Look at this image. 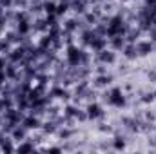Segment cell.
<instances>
[{"mask_svg":"<svg viewBox=\"0 0 156 154\" xmlns=\"http://www.w3.org/2000/svg\"><path fill=\"white\" fill-rule=\"evenodd\" d=\"M100 96H102V100H104L107 105H111V107L123 109V107L127 105V96H125V93L122 91V87H111L109 91H104Z\"/></svg>","mask_w":156,"mask_h":154,"instance_id":"cell-1","label":"cell"},{"mask_svg":"<svg viewBox=\"0 0 156 154\" xmlns=\"http://www.w3.org/2000/svg\"><path fill=\"white\" fill-rule=\"evenodd\" d=\"M82 47H78L75 44H69L66 47V62L69 67H78L82 64Z\"/></svg>","mask_w":156,"mask_h":154,"instance_id":"cell-2","label":"cell"},{"mask_svg":"<svg viewBox=\"0 0 156 154\" xmlns=\"http://www.w3.org/2000/svg\"><path fill=\"white\" fill-rule=\"evenodd\" d=\"M96 62L98 64H105V65H113L115 62H116V53H115V49H104V51H100V53H96Z\"/></svg>","mask_w":156,"mask_h":154,"instance_id":"cell-3","label":"cell"},{"mask_svg":"<svg viewBox=\"0 0 156 154\" xmlns=\"http://www.w3.org/2000/svg\"><path fill=\"white\" fill-rule=\"evenodd\" d=\"M47 93H49L53 98H58V100H66V102L71 98V91H69V89H66V87H64V85H60V83H53V87H51Z\"/></svg>","mask_w":156,"mask_h":154,"instance_id":"cell-4","label":"cell"},{"mask_svg":"<svg viewBox=\"0 0 156 154\" xmlns=\"http://www.w3.org/2000/svg\"><path fill=\"white\" fill-rule=\"evenodd\" d=\"M85 113H87V120H100L104 118V107L96 102H89L85 107Z\"/></svg>","mask_w":156,"mask_h":154,"instance_id":"cell-5","label":"cell"},{"mask_svg":"<svg viewBox=\"0 0 156 154\" xmlns=\"http://www.w3.org/2000/svg\"><path fill=\"white\" fill-rule=\"evenodd\" d=\"M22 125H24L27 131H38L40 127H42V118L29 113V114L24 116V120H22Z\"/></svg>","mask_w":156,"mask_h":154,"instance_id":"cell-6","label":"cell"},{"mask_svg":"<svg viewBox=\"0 0 156 154\" xmlns=\"http://www.w3.org/2000/svg\"><path fill=\"white\" fill-rule=\"evenodd\" d=\"M113 82H115V76H113L111 73H105V75H96L94 82H93V87H96V89H105V87H109Z\"/></svg>","mask_w":156,"mask_h":154,"instance_id":"cell-7","label":"cell"},{"mask_svg":"<svg viewBox=\"0 0 156 154\" xmlns=\"http://www.w3.org/2000/svg\"><path fill=\"white\" fill-rule=\"evenodd\" d=\"M136 49H138V56H149L151 53H154V44L151 40H138Z\"/></svg>","mask_w":156,"mask_h":154,"instance_id":"cell-8","label":"cell"},{"mask_svg":"<svg viewBox=\"0 0 156 154\" xmlns=\"http://www.w3.org/2000/svg\"><path fill=\"white\" fill-rule=\"evenodd\" d=\"M78 33H80V44H82L83 47H89L91 42L96 38V31H94L93 27H83V29L78 31Z\"/></svg>","mask_w":156,"mask_h":154,"instance_id":"cell-9","label":"cell"},{"mask_svg":"<svg viewBox=\"0 0 156 154\" xmlns=\"http://www.w3.org/2000/svg\"><path fill=\"white\" fill-rule=\"evenodd\" d=\"M107 44H109V40L107 37H100V35H96V38L91 42V45H89V49L96 54V53H100V51H104L105 47H107Z\"/></svg>","mask_w":156,"mask_h":154,"instance_id":"cell-10","label":"cell"},{"mask_svg":"<svg viewBox=\"0 0 156 154\" xmlns=\"http://www.w3.org/2000/svg\"><path fill=\"white\" fill-rule=\"evenodd\" d=\"M58 121L56 120H51V118H47L45 121H42V127H40V131L44 132V134H56V131H58Z\"/></svg>","mask_w":156,"mask_h":154,"instance_id":"cell-11","label":"cell"},{"mask_svg":"<svg viewBox=\"0 0 156 154\" xmlns=\"http://www.w3.org/2000/svg\"><path fill=\"white\" fill-rule=\"evenodd\" d=\"M89 0H71V11H75L76 15H83L89 11Z\"/></svg>","mask_w":156,"mask_h":154,"instance_id":"cell-12","label":"cell"},{"mask_svg":"<svg viewBox=\"0 0 156 154\" xmlns=\"http://www.w3.org/2000/svg\"><path fill=\"white\" fill-rule=\"evenodd\" d=\"M9 136L13 138V142H24V140H27V129L20 123V125H16V127L13 129V132H11Z\"/></svg>","mask_w":156,"mask_h":154,"instance_id":"cell-13","label":"cell"},{"mask_svg":"<svg viewBox=\"0 0 156 154\" xmlns=\"http://www.w3.org/2000/svg\"><path fill=\"white\" fill-rule=\"evenodd\" d=\"M122 54H123L127 60H136V58H138V49H136V44L127 42V44H125V47L122 49Z\"/></svg>","mask_w":156,"mask_h":154,"instance_id":"cell-14","label":"cell"},{"mask_svg":"<svg viewBox=\"0 0 156 154\" xmlns=\"http://www.w3.org/2000/svg\"><path fill=\"white\" fill-rule=\"evenodd\" d=\"M109 40V45H111V49H115V51H122L123 47H125V44H127V40L123 35H116V37H111Z\"/></svg>","mask_w":156,"mask_h":154,"instance_id":"cell-15","label":"cell"},{"mask_svg":"<svg viewBox=\"0 0 156 154\" xmlns=\"http://www.w3.org/2000/svg\"><path fill=\"white\" fill-rule=\"evenodd\" d=\"M4 38L7 40L11 45H18V44L22 42V38H24V37H22L16 29H9V31H5V33H4Z\"/></svg>","mask_w":156,"mask_h":154,"instance_id":"cell-16","label":"cell"},{"mask_svg":"<svg viewBox=\"0 0 156 154\" xmlns=\"http://www.w3.org/2000/svg\"><path fill=\"white\" fill-rule=\"evenodd\" d=\"M47 29H49V26H47L45 16L35 18V22H33V31H35V33H47Z\"/></svg>","mask_w":156,"mask_h":154,"instance_id":"cell-17","label":"cell"},{"mask_svg":"<svg viewBox=\"0 0 156 154\" xmlns=\"http://www.w3.org/2000/svg\"><path fill=\"white\" fill-rule=\"evenodd\" d=\"M140 37H142V31H140V27L136 26V27H133L131 26V29L127 31V35H125V40L127 42H131V44H136L138 40H140Z\"/></svg>","mask_w":156,"mask_h":154,"instance_id":"cell-18","label":"cell"},{"mask_svg":"<svg viewBox=\"0 0 156 154\" xmlns=\"http://www.w3.org/2000/svg\"><path fill=\"white\" fill-rule=\"evenodd\" d=\"M16 151H18V152H33V151H35V142H33V140H24V142L18 143Z\"/></svg>","mask_w":156,"mask_h":154,"instance_id":"cell-19","label":"cell"},{"mask_svg":"<svg viewBox=\"0 0 156 154\" xmlns=\"http://www.w3.org/2000/svg\"><path fill=\"white\" fill-rule=\"evenodd\" d=\"M27 11L31 13V15H38L44 11V2H40V0H31L29 4H27Z\"/></svg>","mask_w":156,"mask_h":154,"instance_id":"cell-20","label":"cell"},{"mask_svg":"<svg viewBox=\"0 0 156 154\" xmlns=\"http://www.w3.org/2000/svg\"><path fill=\"white\" fill-rule=\"evenodd\" d=\"M37 45L42 47V49H49V47L53 45V37H51L49 33H44V35L40 37V40L37 42Z\"/></svg>","mask_w":156,"mask_h":154,"instance_id":"cell-21","label":"cell"},{"mask_svg":"<svg viewBox=\"0 0 156 154\" xmlns=\"http://www.w3.org/2000/svg\"><path fill=\"white\" fill-rule=\"evenodd\" d=\"M56 134H58L62 140H69V138L73 136V129H69V125H64V127L60 125L58 131H56Z\"/></svg>","mask_w":156,"mask_h":154,"instance_id":"cell-22","label":"cell"},{"mask_svg":"<svg viewBox=\"0 0 156 154\" xmlns=\"http://www.w3.org/2000/svg\"><path fill=\"white\" fill-rule=\"evenodd\" d=\"M0 151H4V152H13V151H16V147L13 145V138L7 134V138L4 140V143L0 145Z\"/></svg>","mask_w":156,"mask_h":154,"instance_id":"cell-23","label":"cell"},{"mask_svg":"<svg viewBox=\"0 0 156 154\" xmlns=\"http://www.w3.org/2000/svg\"><path fill=\"white\" fill-rule=\"evenodd\" d=\"M78 113V107L76 105H66L64 107V116H66V120H75V116H76Z\"/></svg>","mask_w":156,"mask_h":154,"instance_id":"cell-24","label":"cell"},{"mask_svg":"<svg viewBox=\"0 0 156 154\" xmlns=\"http://www.w3.org/2000/svg\"><path fill=\"white\" fill-rule=\"evenodd\" d=\"M44 13L45 15L56 13V2L55 0H44Z\"/></svg>","mask_w":156,"mask_h":154,"instance_id":"cell-25","label":"cell"},{"mask_svg":"<svg viewBox=\"0 0 156 154\" xmlns=\"http://www.w3.org/2000/svg\"><path fill=\"white\" fill-rule=\"evenodd\" d=\"M113 147H115L116 151H123V149H125V138H123V136H115Z\"/></svg>","mask_w":156,"mask_h":154,"instance_id":"cell-26","label":"cell"},{"mask_svg":"<svg viewBox=\"0 0 156 154\" xmlns=\"http://www.w3.org/2000/svg\"><path fill=\"white\" fill-rule=\"evenodd\" d=\"M154 100H156V98H154V93H153V91L144 93V94H142V98H140V102H142V103H153Z\"/></svg>","mask_w":156,"mask_h":154,"instance_id":"cell-27","label":"cell"},{"mask_svg":"<svg viewBox=\"0 0 156 154\" xmlns=\"http://www.w3.org/2000/svg\"><path fill=\"white\" fill-rule=\"evenodd\" d=\"M75 120H76V121H87V113H85V111H82V109H78Z\"/></svg>","mask_w":156,"mask_h":154,"instance_id":"cell-28","label":"cell"},{"mask_svg":"<svg viewBox=\"0 0 156 154\" xmlns=\"http://www.w3.org/2000/svg\"><path fill=\"white\" fill-rule=\"evenodd\" d=\"M5 24H7V20H5V15L2 13V15H0V35L5 33Z\"/></svg>","mask_w":156,"mask_h":154,"instance_id":"cell-29","label":"cell"},{"mask_svg":"<svg viewBox=\"0 0 156 154\" xmlns=\"http://www.w3.org/2000/svg\"><path fill=\"white\" fill-rule=\"evenodd\" d=\"M107 67H109V65H105V64H98L96 75H105V73H107Z\"/></svg>","mask_w":156,"mask_h":154,"instance_id":"cell-30","label":"cell"},{"mask_svg":"<svg viewBox=\"0 0 156 154\" xmlns=\"http://www.w3.org/2000/svg\"><path fill=\"white\" fill-rule=\"evenodd\" d=\"M5 65H7V58H5V54H0V71H4Z\"/></svg>","mask_w":156,"mask_h":154,"instance_id":"cell-31","label":"cell"},{"mask_svg":"<svg viewBox=\"0 0 156 154\" xmlns=\"http://www.w3.org/2000/svg\"><path fill=\"white\" fill-rule=\"evenodd\" d=\"M5 109H7V103H5V98H4V96L0 94V113H4Z\"/></svg>","mask_w":156,"mask_h":154,"instance_id":"cell-32","label":"cell"},{"mask_svg":"<svg viewBox=\"0 0 156 154\" xmlns=\"http://www.w3.org/2000/svg\"><path fill=\"white\" fill-rule=\"evenodd\" d=\"M7 82V75H5V69L0 71V83H5Z\"/></svg>","mask_w":156,"mask_h":154,"instance_id":"cell-33","label":"cell"},{"mask_svg":"<svg viewBox=\"0 0 156 154\" xmlns=\"http://www.w3.org/2000/svg\"><path fill=\"white\" fill-rule=\"evenodd\" d=\"M98 129H100L102 132H109V131H111V127H109V125H105V123H100V127H98Z\"/></svg>","mask_w":156,"mask_h":154,"instance_id":"cell-34","label":"cell"},{"mask_svg":"<svg viewBox=\"0 0 156 154\" xmlns=\"http://www.w3.org/2000/svg\"><path fill=\"white\" fill-rule=\"evenodd\" d=\"M149 80H151V82H156V71H151V73H149Z\"/></svg>","mask_w":156,"mask_h":154,"instance_id":"cell-35","label":"cell"},{"mask_svg":"<svg viewBox=\"0 0 156 154\" xmlns=\"http://www.w3.org/2000/svg\"><path fill=\"white\" fill-rule=\"evenodd\" d=\"M145 2V5H154L156 4V0H144Z\"/></svg>","mask_w":156,"mask_h":154,"instance_id":"cell-36","label":"cell"},{"mask_svg":"<svg viewBox=\"0 0 156 154\" xmlns=\"http://www.w3.org/2000/svg\"><path fill=\"white\" fill-rule=\"evenodd\" d=\"M2 123H4V116H2V113H0V127H2Z\"/></svg>","mask_w":156,"mask_h":154,"instance_id":"cell-37","label":"cell"},{"mask_svg":"<svg viewBox=\"0 0 156 154\" xmlns=\"http://www.w3.org/2000/svg\"><path fill=\"white\" fill-rule=\"evenodd\" d=\"M153 93H154V98H156V91H153Z\"/></svg>","mask_w":156,"mask_h":154,"instance_id":"cell-38","label":"cell"}]
</instances>
